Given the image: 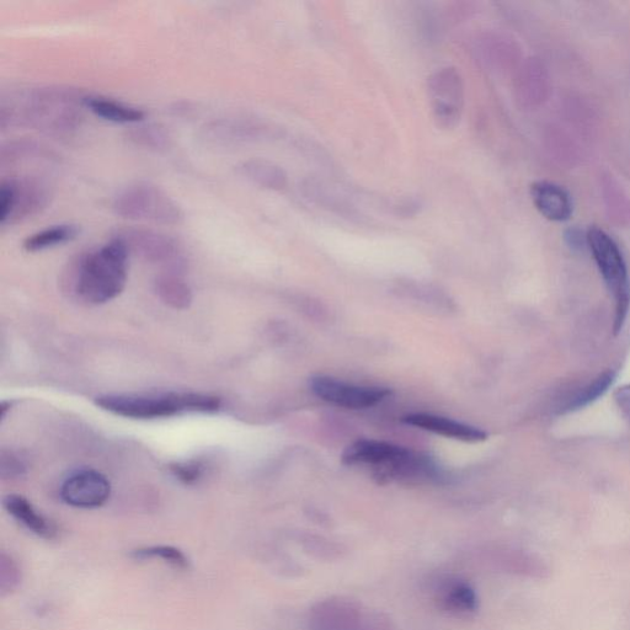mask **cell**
<instances>
[{
  "label": "cell",
  "instance_id": "obj_1",
  "mask_svg": "<svg viewBox=\"0 0 630 630\" xmlns=\"http://www.w3.org/2000/svg\"><path fill=\"white\" fill-rule=\"evenodd\" d=\"M85 99L87 96L71 88L29 90L16 98L3 99L0 125L28 126L55 137L71 136L82 124Z\"/></svg>",
  "mask_w": 630,
  "mask_h": 630
},
{
  "label": "cell",
  "instance_id": "obj_2",
  "mask_svg": "<svg viewBox=\"0 0 630 630\" xmlns=\"http://www.w3.org/2000/svg\"><path fill=\"white\" fill-rule=\"evenodd\" d=\"M128 252L121 240L112 238L104 247L80 256L73 265V284L78 296L90 304L115 300L127 282Z\"/></svg>",
  "mask_w": 630,
  "mask_h": 630
},
{
  "label": "cell",
  "instance_id": "obj_3",
  "mask_svg": "<svg viewBox=\"0 0 630 630\" xmlns=\"http://www.w3.org/2000/svg\"><path fill=\"white\" fill-rule=\"evenodd\" d=\"M96 405L128 419L153 420L184 413H216L221 399L201 393L106 394Z\"/></svg>",
  "mask_w": 630,
  "mask_h": 630
},
{
  "label": "cell",
  "instance_id": "obj_4",
  "mask_svg": "<svg viewBox=\"0 0 630 630\" xmlns=\"http://www.w3.org/2000/svg\"><path fill=\"white\" fill-rule=\"evenodd\" d=\"M586 244L594 258L608 292L616 304L615 333L627 322L630 309V276L626 259L616 240L599 227H591L586 233Z\"/></svg>",
  "mask_w": 630,
  "mask_h": 630
},
{
  "label": "cell",
  "instance_id": "obj_5",
  "mask_svg": "<svg viewBox=\"0 0 630 630\" xmlns=\"http://www.w3.org/2000/svg\"><path fill=\"white\" fill-rule=\"evenodd\" d=\"M112 208L117 216L132 221L152 222L163 226L183 223L181 207L159 186L151 183L128 185L115 197Z\"/></svg>",
  "mask_w": 630,
  "mask_h": 630
},
{
  "label": "cell",
  "instance_id": "obj_6",
  "mask_svg": "<svg viewBox=\"0 0 630 630\" xmlns=\"http://www.w3.org/2000/svg\"><path fill=\"white\" fill-rule=\"evenodd\" d=\"M52 199L47 181L37 176H21L0 185V224L3 227L29 220L45 210Z\"/></svg>",
  "mask_w": 630,
  "mask_h": 630
},
{
  "label": "cell",
  "instance_id": "obj_7",
  "mask_svg": "<svg viewBox=\"0 0 630 630\" xmlns=\"http://www.w3.org/2000/svg\"><path fill=\"white\" fill-rule=\"evenodd\" d=\"M430 103L436 124L453 128L459 124L464 108V82L456 68L446 67L432 73L429 82Z\"/></svg>",
  "mask_w": 630,
  "mask_h": 630
},
{
  "label": "cell",
  "instance_id": "obj_8",
  "mask_svg": "<svg viewBox=\"0 0 630 630\" xmlns=\"http://www.w3.org/2000/svg\"><path fill=\"white\" fill-rule=\"evenodd\" d=\"M126 245L128 252L141 255L152 263L178 268L185 263V254L178 240L153 229L126 228L115 236Z\"/></svg>",
  "mask_w": 630,
  "mask_h": 630
},
{
  "label": "cell",
  "instance_id": "obj_9",
  "mask_svg": "<svg viewBox=\"0 0 630 630\" xmlns=\"http://www.w3.org/2000/svg\"><path fill=\"white\" fill-rule=\"evenodd\" d=\"M309 387L318 398L325 402L334 404L336 407L354 410L375 407L392 393L388 388L359 387L327 376L312 377Z\"/></svg>",
  "mask_w": 630,
  "mask_h": 630
},
{
  "label": "cell",
  "instance_id": "obj_10",
  "mask_svg": "<svg viewBox=\"0 0 630 630\" xmlns=\"http://www.w3.org/2000/svg\"><path fill=\"white\" fill-rule=\"evenodd\" d=\"M408 448L375 440H360L346 448L343 462L349 466H372L379 472V477L386 478L411 455Z\"/></svg>",
  "mask_w": 630,
  "mask_h": 630
},
{
  "label": "cell",
  "instance_id": "obj_11",
  "mask_svg": "<svg viewBox=\"0 0 630 630\" xmlns=\"http://www.w3.org/2000/svg\"><path fill=\"white\" fill-rule=\"evenodd\" d=\"M111 485L105 475L83 469L69 475L61 487V498L69 506L78 509H96L109 500Z\"/></svg>",
  "mask_w": 630,
  "mask_h": 630
},
{
  "label": "cell",
  "instance_id": "obj_12",
  "mask_svg": "<svg viewBox=\"0 0 630 630\" xmlns=\"http://www.w3.org/2000/svg\"><path fill=\"white\" fill-rule=\"evenodd\" d=\"M201 140L217 147H232L270 136V128L245 120H218L202 128Z\"/></svg>",
  "mask_w": 630,
  "mask_h": 630
},
{
  "label": "cell",
  "instance_id": "obj_13",
  "mask_svg": "<svg viewBox=\"0 0 630 630\" xmlns=\"http://www.w3.org/2000/svg\"><path fill=\"white\" fill-rule=\"evenodd\" d=\"M359 608L343 599L319 603L309 617L311 630H359L362 622Z\"/></svg>",
  "mask_w": 630,
  "mask_h": 630
},
{
  "label": "cell",
  "instance_id": "obj_14",
  "mask_svg": "<svg viewBox=\"0 0 630 630\" xmlns=\"http://www.w3.org/2000/svg\"><path fill=\"white\" fill-rule=\"evenodd\" d=\"M533 204L544 218L552 222H567L573 216V200L569 192L551 181H537L531 186Z\"/></svg>",
  "mask_w": 630,
  "mask_h": 630
},
{
  "label": "cell",
  "instance_id": "obj_15",
  "mask_svg": "<svg viewBox=\"0 0 630 630\" xmlns=\"http://www.w3.org/2000/svg\"><path fill=\"white\" fill-rule=\"evenodd\" d=\"M403 421L405 424L419 427V429L464 442H482L488 439L487 432L478 429V427L458 423V421L442 418V416L410 414L404 416Z\"/></svg>",
  "mask_w": 630,
  "mask_h": 630
},
{
  "label": "cell",
  "instance_id": "obj_16",
  "mask_svg": "<svg viewBox=\"0 0 630 630\" xmlns=\"http://www.w3.org/2000/svg\"><path fill=\"white\" fill-rule=\"evenodd\" d=\"M3 505L9 515H12L20 525H23L26 530L34 533L37 537L53 539L57 536L55 523L37 511L35 506L24 496L16 494L5 496Z\"/></svg>",
  "mask_w": 630,
  "mask_h": 630
},
{
  "label": "cell",
  "instance_id": "obj_17",
  "mask_svg": "<svg viewBox=\"0 0 630 630\" xmlns=\"http://www.w3.org/2000/svg\"><path fill=\"white\" fill-rule=\"evenodd\" d=\"M237 173L260 188L280 191L287 186L288 179L285 170L268 160H247L238 165Z\"/></svg>",
  "mask_w": 630,
  "mask_h": 630
},
{
  "label": "cell",
  "instance_id": "obj_18",
  "mask_svg": "<svg viewBox=\"0 0 630 630\" xmlns=\"http://www.w3.org/2000/svg\"><path fill=\"white\" fill-rule=\"evenodd\" d=\"M85 108L94 115L115 124H137L146 117L144 111L133 106L120 103V101L103 98V96H87Z\"/></svg>",
  "mask_w": 630,
  "mask_h": 630
},
{
  "label": "cell",
  "instance_id": "obj_19",
  "mask_svg": "<svg viewBox=\"0 0 630 630\" xmlns=\"http://www.w3.org/2000/svg\"><path fill=\"white\" fill-rule=\"evenodd\" d=\"M79 232L78 226L74 224H58V226L48 227L44 231L32 234L25 239L23 247L28 253L44 252L57 245L72 242L78 237Z\"/></svg>",
  "mask_w": 630,
  "mask_h": 630
},
{
  "label": "cell",
  "instance_id": "obj_20",
  "mask_svg": "<svg viewBox=\"0 0 630 630\" xmlns=\"http://www.w3.org/2000/svg\"><path fill=\"white\" fill-rule=\"evenodd\" d=\"M156 290L160 298L170 306L185 308L191 302L189 286L174 275L159 276L156 281Z\"/></svg>",
  "mask_w": 630,
  "mask_h": 630
},
{
  "label": "cell",
  "instance_id": "obj_21",
  "mask_svg": "<svg viewBox=\"0 0 630 630\" xmlns=\"http://www.w3.org/2000/svg\"><path fill=\"white\" fill-rule=\"evenodd\" d=\"M132 558L136 560H163L165 564L173 568L186 570L190 567V560L183 551L172 546H153L138 548L132 552Z\"/></svg>",
  "mask_w": 630,
  "mask_h": 630
},
{
  "label": "cell",
  "instance_id": "obj_22",
  "mask_svg": "<svg viewBox=\"0 0 630 630\" xmlns=\"http://www.w3.org/2000/svg\"><path fill=\"white\" fill-rule=\"evenodd\" d=\"M616 373L613 371H606L597 376L594 381L587 384V386L570 402L568 405L569 411L580 410L587 405L594 403L597 398L602 397L615 382Z\"/></svg>",
  "mask_w": 630,
  "mask_h": 630
},
{
  "label": "cell",
  "instance_id": "obj_23",
  "mask_svg": "<svg viewBox=\"0 0 630 630\" xmlns=\"http://www.w3.org/2000/svg\"><path fill=\"white\" fill-rule=\"evenodd\" d=\"M130 140L135 142L137 146L160 151V149L169 147L172 137L163 126L146 125L133 128L130 132Z\"/></svg>",
  "mask_w": 630,
  "mask_h": 630
},
{
  "label": "cell",
  "instance_id": "obj_24",
  "mask_svg": "<svg viewBox=\"0 0 630 630\" xmlns=\"http://www.w3.org/2000/svg\"><path fill=\"white\" fill-rule=\"evenodd\" d=\"M21 583V569L12 555H0V592L2 595L12 594Z\"/></svg>",
  "mask_w": 630,
  "mask_h": 630
},
{
  "label": "cell",
  "instance_id": "obj_25",
  "mask_svg": "<svg viewBox=\"0 0 630 630\" xmlns=\"http://www.w3.org/2000/svg\"><path fill=\"white\" fill-rule=\"evenodd\" d=\"M443 602L452 611L469 612L475 608V595L466 585H452L446 591Z\"/></svg>",
  "mask_w": 630,
  "mask_h": 630
},
{
  "label": "cell",
  "instance_id": "obj_26",
  "mask_svg": "<svg viewBox=\"0 0 630 630\" xmlns=\"http://www.w3.org/2000/svg\"><path fill=\"white\" fill-rule=\"evenodd\" d=\"M172 471L176 478L185 484H194L202 477L205 472V466L201 462H184L176 463L172 467Z\"/></svg>",
  "mask_w": 630,
  "mask_h": 630
},
{
  "label": "cell",
  "instance_id": "obj_27",
  "mask_svg": "<svg viewBox=\"0 0 630 630\" xmlns=\"http://www.w3.org/2000/svg\"><path fill=\"white\" fill-rule=\"evenodd\" d=\"M24 464L21 461H18L16 457L9 455V457H5L3 455L2 458V475L3 477H18V475L23 474L24 472Z\"/></svg>",
  "mask_w": 630,
  "mask_h": 630
},
{
  "label": "cell",
  "instance_id": "obj_28",
  "mask_svg": "<svg viewBox=\"0 0 630 630\" xmlns=\"http://www.w3.org/2000/svg\"><path fill=\"white\" fill-rule=\"evenodd\" d=\"M359 630H392V628L387 619L376 615L362 619Z\"/></svg>",
  "mask_w": 630,
  "mask_h": 630
},
{
  "label": "cell",
  "instance_id": "obj_29",
  "mask_svg": "<svg viewBox=\"0 0 630 630\" xmlns=\"http://www.w3.org/2000/svg\"><path fill=\"white\" fill-rule=\"evenodd\" d=\"M615 402L619 408L630 414V384H626V386L617 389Z\"/></svg>",
  "mask_w": 630,
  "mask_h": 630
}]
</instances>
